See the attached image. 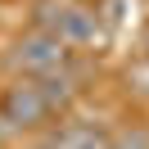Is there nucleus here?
Masks as SVG:
<instances>
[{
    "mask_svg": "<svg viewBox=\"0 0 149 149\" xmlns=\"http://www.w3.org/2000/svg\"><path fill=\"white\" fill-rule=\"evenodd\" d=\"M0 122H5L9 136L41 131V127L50 122V104H45V95H41V86L32 81V77L5 86V95H0Z\"/></svg>",
    "mask_w": 149,
    "mask_h": 149,
    "instance_id": "f257e3e1",
    "label": "nucleus"
},
{
    "mask_svg": "<svg viewBox=\"0 0 149 149\" xmlns=\"http://www.w3.org/2000/svg\"><path fill=\"white\" fill-rule=\"evenodd\" d=\"M9 63L18 68L23 77H45L54 68H68V41L63 36H50V32H27L18 45L9 50Z\"/></svg>",
    "mask_w": 149,
    "mask_h": 149,
    "instance_id": "f03ea898",
    "label": "nucleus"
},
{
    "mask_svg": "<svg viewBox=\"0 0 149 149\" xmlns=\"http://www.w3.org/2000/svg\"><path fill=\"white\" fill-rule=\"evenodd\" d=\"M50 149H109V131L91 122H59V131H50Z\"/></svg>",
    "mask_w": 149,
    "mask_h": 149,
    "instance_id": "7ed1b4c3",
    "label": "nucleus"
},
{
    "mask_svg": "<svg viewBox=\"0 0 149 149\" xmlns=\"http://www.w3.org/2000/svg\"><path fill=\"white\" fill-rule=\"evenodd\" d=\"M36 86H41V95H45L50 113H54V109H68V104H72V95H77V77L68 72V68H54V72L36 77Z\"/></svg>",
    "mask_w": 149,
    "mask_h": 149,
    "instance_id": "20e7f679",
    "label": "nucleus"
},
{
    "mask_svg": "<svg viewBox=\"0 0 149 149\" xmlns=\"http://www.w3.org/2000/svg\"><path fill=\"white\" fill-rule=\"evenodd\" d=\"M95 32H100V23L91 18L86 9H68L63 14V27H59V36H77V41H95Z\"/></svg>",
    "mask_w": 149,
    "mask_h": 149,
    "instance_id": "39448f33",
    "label": "nucleus"
},
{
    "mask_svg": "<svg viewBox=\"0 0 149 149\" xmlns=\"http://www.w3.org/2000/svg\"><path fill=\"white\" fill-rule=\"evenodd\" d=\"M109 149H149V131L145 127H127V131H113Z\"/></svg>",
    "mask_w": 149,
    "mask_h": 149,
    "instance_id": "423d86ee",
    "label": "nucleus"
}]
</instances>
